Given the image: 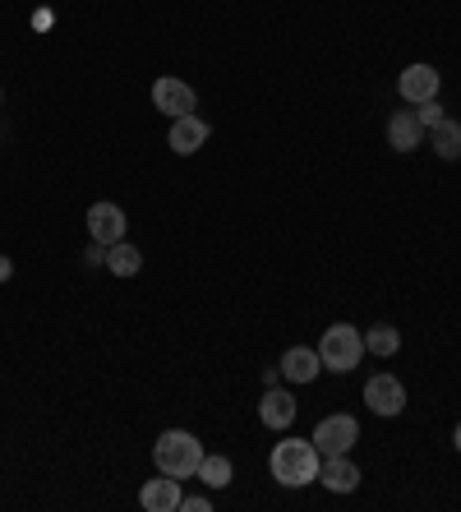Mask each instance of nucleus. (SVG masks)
<instances>
[{"instance_id": "obj_2", "label": "nucleus", "mask_w": 461, "mask_h": 512, "mask_svg": "<svg viewBox=\"0 0 461 512\" xmlns=\"http://www.w3.org/2000/svg\"><path fill=\"white\" fill-rule=\"evenodd\" d=\"M153 462H157V471H166V476L194 480L199 476V462H203V443L194 439L190 429H166V434H157V443H153Z\"/></svg>"}, {"instance_id": "obj_17", "label": "nucleus", "mask_w": 461, "mask_h": 512, "mask_svg": "<svg viewBox=\"0 0 461 512\" xmlns=\"http://www.w3.org/2000/svg\"><path fill=\"white\" fill-rule=\"evenodd\" d=\"M107 268L116 277H134L143 268V250L130 245V240H116V245H107Z\"/></svg>"}, {"instance_id": "obj_22", "label": "nucleus", "mask_w": 461, "mask_h": 512, "mask_svg": "<svg viewBox=\"0 0 461 512\" xmlns=\"http://www.w3.org/2000/svg\"><path fill=\"white\" fill-rule=\"evenodd\" d=\"M10 277H14V263H10V259H5V254H0V286L10 282Z\"/></svg>"}, {"instance_id": "obj_1", "label": "nucleus", "mask_w": 461, "mask_h": 512, "mask_svg": "<svg viewBox=\"0 0 461 512\" xmlns=\"http://www.w3.org/2000/svg\"><path fill=\"white\" fill-rule=\"evenodd\" d=\"M268 466H272V480H277V485L305 489V485H314V480H319L323 457H319V448H314V443H305V439H282L277 448H272Z\"/></svg>"}, {"instance_id": "obj_18", "label": "nucleus", "mask_w": 461, "mask_h": 512, "mask_svg": "<svg viewBox=\"0 0 461 512\" xmlns=\"http://www.w3.org/2000/svg\"><path fill=\"white\" fill-rule=\"evenodd\" d=\"M365 351H374V356H397V351H402V333H397L392 323H374L365 333Z\"/></svg>"}, {"instance_id": "obj_16", "label": "nucleus", "mask_w": 461, "mask_h": 512, "mask_svg": "<svg viewBox=\"0 0 461 512\" xmlns=\"http://www.w3.org/2000/svg\"><path fill=\"white\" fill-rule=\"evenodd\" d=\"M194 480H203L208 489H226L231 480H236V466H231V457H222V453H203L199 476Z\"/></svg>"}, {"instance_id": "obj_23", "label": "nucleus", "mask_w": 461, "mask_h": 512, "mask_svg": "<svg viewBox=\"0 0 461 512\" xmlns=\"http://www.w3.org/2000/svg\"><path fill=\"white\" fill-rule=\"evenodd\" d=\"M452 443H457V453H461V420H457V429H452Z\"/></svg>"}, {"instance_id": "obj_11", "label": "nucleus", "mask_w": 461, "mask_h": 512, "mask_svg": "<svg viewBox=\"0 0 461 512\" xmlns=\"http://www.w3.org/2000/svg\"><path fill=\"white\" fill-rule=\"evenodd\" d=\"M180 499H185V494H180V480L166 476V471H157V476L139 489V503L148 512H180Z\"/></svg>"}, {"instance_id": "obj_7", "label": "nucleus", "mask_w": 461, "mask_h": 512, "mask_svg": "<svg viewBox=\"0 0 461 512\" xmlns=\"http://www.w3.org/2000/svg\"><path fill=\"white\" fill-rule=\"evenodd\" d=\"M125 227H130V222H125V208H120V203H93V208H88V236L97 240V245H116V240H125Z\"/></svg>"}, {"instance_id": "obj_12", "label": "nucleus", "mask_w": 461, "mask_h": 512, "mask_svg": "<svg viewBox=\"0 0 461 512\" xmlns=\"http://www.w3.org/2000/svg\"><path fill=\"white\" fill-rule=\"evenodd\" d=\"M282 379L286 383H314L323 374V360H319V346H291L282 356Z\"/></svg>"}, {"instance_id": "obj_19", "label": "nucleus", "mask_w": 461, "mask_h": 512, "mask_svg": "<svg viewBox=\"0 0 461 512\" xmlns=\"http://www.w3.org/2000/svg\"><path fill=\"white\" fill-rule=\"evenodd\" d=\"M415 116H420V125H425V130H434V125H443V120H448V107H443L438 97H429V102H415Z\"/></svg>"}, {"instance_id": "obj_21", "label": "nucleus", "mask_w": 461, "mask_h": 512, "mask_svg": "<svg viewBox=\"0 0 461 512\" xmlns=\"http://www.w3.org/2000/svg\"><path fill=\"white\" fill-rule=\"evenodd\" d=\"M180 512H213V499L208 494H190V499H180Z\"/></svg>"}, {"instance_id": "obj_10", "label": "nucleus", "mask_w": 461, "mask_h": 512, "mask_svg": "<svg viewBox=\"0 0 461 512\" xmlns=\"http://www.w3.org/2000/svg\"><path fill=\"white\" fill-rule=\"evenodd\" d=\"M208 120H199V116H176L171 120V134H166V143H171V153H180V157H194L208 143Z\"/></svg>"}, {"instance_id": "obj_4", "label": "nucleus", "mask_w": 461, "mask_h": 512, "mask_svg": "<svg viewBox=\"0 0 461 512\" xmlns=\"http://www.w3.org/2000/svg\"><path fill=\"white\" fill-rule=\"evenodd\" d=\"M309 443L319 448V457H346L360 443V420L355 416H323L309 434Z\"/></svg>"}, {"instance_id": "obj_3", "label": "nucleus", "mask_w": 461, "mask_h": 512, "mask_svg": "<svg viewBox=\"0 0 461 512\" xmlns=\"http://www.w3.org/2000/svg\"><path fill=\"white\" fill-rule=\"evenodd\" d=\"M319 360H323V370H332V374H351L365 360V333L351 328V323H332L328 333L319 337Z\"/></svg>"}, {"instance_id": "obj_6", "label": "nucleus", "mask_w": 461, "mask_h": 512, "mask_svg": "<svg viewBox=\"0 0 461 512\" xmlns=\"http://www.w3.org/2000/svg\"><path fill=\"white\" fill-rule=\"evenodd\" d=\"M365 406L374 411V416L392 420L406 411V388L402 379H392V374H374V379L365 383Z\"/></svg>"}, {"instance_id": "obj_14", "label": "nucleus", "mask_w": 461, "mask_h": 512, "mask_svg": "<svg viewBox=\"0 0 461 512\" xmlns=\"http://www.w3.org/2000/svg\"><path fill=\"white\" fill-rule=\"evenodd\" d=\"M259 420L268 429H286L296 420V397L286 388H263V402H259Z\"/></svg>"}, {"instance_id": "obj_15", "label": "nucleus", "mask_w": 461, "mask_h": 512, "mask_svg": "<svg viewBox=\"0 0 461 512\" xmlns=\"http://www.w3.org/2000/svg\"><path fill=\"white\" fill-rule=\"evenodd\" d=\"M429 143H434V153L443 157V162H457L461 157V120H443V125H434V130L425 134Z\"/></svg>"}, {"instance_id": "obj_5", "label": "nucleus", "mask_w": 461, "mask_h": 512, "mask_svg": "<svg viewBox=\"0 0 461 512\" xmlns=\"http://www.w3.org/2000/svg\"><path fill=\"white\" fill-rule=\"evenodd\" d=\"M153 107L162 111V116H194V107H199V97H194V88L185 84V79H176V74H162L153 84Z\"/></svg>"}, {"instance_id": "obj_24", "label": "nucleus", "mask_w": 461, "mask_h": 512, "mask_svg": "<svg viewBox=\"0 0 461 512\" xmlns=\"http://www.w3.org/2000/svg\"><path fill=\"white\" fill-rule=\"evenodd\" d=\"M0 97H5V93H0Z\"/></svg>"}, {"instance_id": "obj_13", "label": "nucleus", "mask_w": 461, "mask_h": 512, "mask_svg": "<svg viewBox=\"0 0 461 512\" xmlns=\"http://www.w3.org/2000/svg\"><path fill=\"white\" fill-rule=\"evenodd\" d=\"M319 485H328L332 494H355V489H360V466L351 462V453L346 457H323Z\"/></svg>"}, {"instance_id": "obj_20", "label": "nucleus", "mask_w": 461, "mask_h": 512, "mask_svg": "<svg viewBox=\"0 0 461 512\" xmlns=\"http://www.w3.org/2000/svg\"><path fill=\"white\" fill-rule=\"evenodd\" d=\"M83 263H88V268H107V245H88V250H83Z\"/></svg>"}, {"instance_id": "obj_8", "label": "nucleus", "mask_w": 461, "mask_h": 512, "mask_svg": "<svg viewBox=\"0 0 461 512\" xmlns=\"http://www.w3.org/2000/svg\"><path fill=\"white\" fill-rule=\"evenodd\" d=\"M438 88H443V79H438L434 65H406L402 79H397V93H402L406 107H415V102H429V97H438Z\"/></svg>"}, {"instance_id": "obj_9", "label": "nucleus", "mask_w": 461, "mask_h": 512, "mask_svg": "<svg viewBox=\"0 0 461 512\" xmlns=\"http://www.w3.org/2000/svg\"><path fill=\"white\" fill-rule=\"evenodd\" d=\"M425 125H420V116H415V107L406 111H392L388 116V148L392 153H415L420 143H425Z\"/></svg>"}]
</instances>
